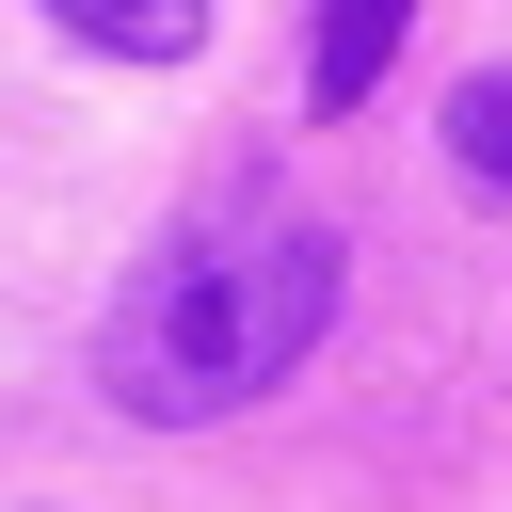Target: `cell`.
<instances>
[{"label":"cell","instance_id":"1","mask_svg":"<svg viewBox=\"0 0 512 512\" xmlns=\"http://www.w3.org/2000/svg\"><path fill=\"white\" fill-rule=\"evenodd\" d=\"M336 288H352V256H336V224H304V208L176 224V240L112 288V320H96V400L144 416V432H208V416L272 400V384L336 336Z\"/></svg>","mask_w":512,"mask_h":512},{"label":"cell","instance_id":"2","mask_svg":"<svg viewBox=\"0 0 512 512\" xmlns=\"http://www.w3.org/2000/svg\"><path fill=\"white\" fill-rule=\"evenodd\" d=\"M400 32H416V0H304V96L320 112H368L384 64H400Z\"/></svg>","mask_w":512,"mask_h":512},{"label":"cell","instance_id":"3","mask_svg":"<svg viewBox=\"0 0 512 512\" xmlns=\"http://www.w3.org/2000/svg\"><path fill=\"white\" fill-rule=\"evenodd\" d=\"M80 48H128V64H192L208 48V0H48Z\"/></svg>","mask_w":512,"mask_h":512},{"label":"cell","instance_id":"4","mask_svg":"<svg viewBox=\"0 0 512 512\" xmlns=\"http://www.w3.org/2000/svg\"><path fill=\"white\" fill-rule=\"evenodd\" d=\"M448 160H464L480 192H512V64H480V80L448 96Z\"/></svg>","mask_w":512,"mask_h":512}]
</instances>
